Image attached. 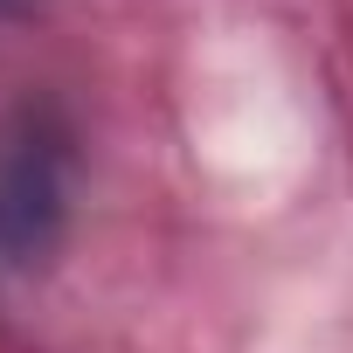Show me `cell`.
<instances>
[{
  "instance_id": "obj_1",
  "label": "cell",
  "mask_w": 353,
  "mask_h": 353,
  "mask_svg": "<svg viewBox=\"0 0 353 353\" xmlns=\"http://www.w3.org/2000/svg\"><path fill=\"white\" fill-rule=\"evenodd\" d=\"M21 8H35V0H0V14H21Z\"/></svg>"
}]
</instances>
